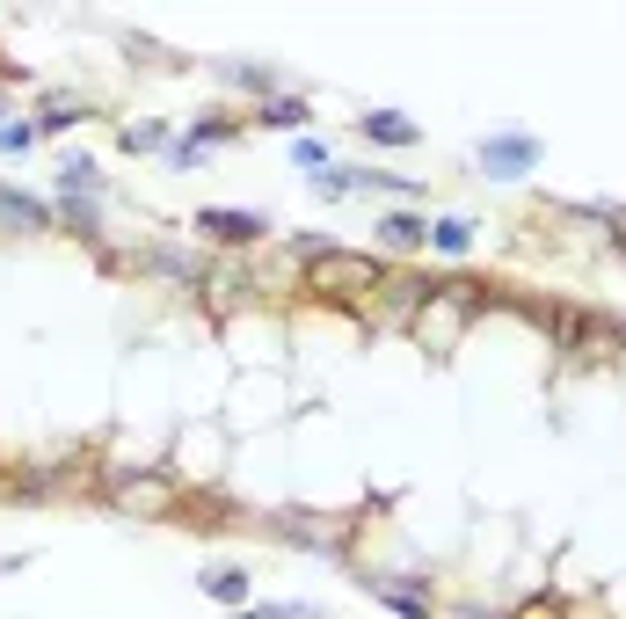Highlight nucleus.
Returning <instances> with one entry per match:
<instances>
[{"label":"nucleus","instance_id":"1","mask_svg":"<svg viewBox=\"0 0 626 619\" xmlns=\"http://www.w3.org/2000/svg\"><path fill=\"white\" fill-rule=\"evenodd\" d=\"M379 262H364V256H314V292H379Z\"/></svg>","mask_w":626,"mask_h":619},{"label":"nucleus","instance_id":"2","mask_svg":"<svg viewBox=\"0 0 626 619\" xmlns=\"http://www.w3.org/2000/svg\"><path fill=\"white\" fill-rule=\"evenodd\" d=\"M197 234L226 240V248H248V240L270 234V220H255V212H197Z\"/></svg>","mask_w":626,"mask_h":619},{"label":"nucleus","instance_id":"3","mask_svg":"<svg viewBox=\"0 0 626 619\" xmlns=\"http://www.w3.org/2000/svg\"><path fill=\"white\" fill-rule=\"evenodd\" d=\"M532 154H539V146H532L525 132H517V139H488V146H481V168L510 182V176H525V168H532Z\"/></svg>","mask_w":626,"mask_h":619},{"label":"nucleus","instance_id":"4","mask_svg":"<svg viewBox=\"0 0 626 619\" xmlns=\"http://www.w3.org/2000/svg\"><path fill=\"white\" fill-rule=\"evenodd\" d=\"M357 132H364V139H386V146H416V139H423V132H416L401 110H364Z\"/></svg>","mask_w":626,"mask_h":619},{"label":"nucleus","instance_id":"5","mask_svg":"<svg viewBox=\"0 0 626 619\" xmlns=\"http://www.w3.org/2000/svg\"><path fill=\"white\" fill-rule=\"evenodd\" d=\"M379 240L386 248H430V220H416V212H386Z\"/></svg>","mask_w":626,"mask_h":619},{"label":"nucleus","instance_id":"6","mask_svg":"<svg viewBox=\"0 0 626 619\" xmlns=\"http://www.w3.org/2000/svg\"><path fill=\"white\" fill-rule=\"evenodd\" d=\"M430 248L437 256H466L474 248V220H430Z\"/></svg>","mask_w":626,"mask_h":619},{"label":"nucleus","instance_id":"7","mask_svg":"<svg viewBox=\"0 0 626 619\" xmlns=\"http://www.w3.org/2000/svg\"><path fill=\"white\" fill-rule=\"evenodd\" d=\"M255 117H263L270 132H299V124H306V102H299V95H277V102H263Z\"/></svg>","mask_w":626,"mask_h":619},{"label":"nucleus","instance_id":"8","mask_svg":"<svg viewBox=\"0 0 626 619\" xmlns=\"http://www.w3.org/2000/svg\"><path fill=\"white\" fill-rule=\"evenodd\" d=\"M204 590H212L219 605H248V576H241V569H212V576H204Z\"/></svg>","mask_w":626,"mask_h":619},{"label":"nucleus","instance_id":"9","mask_svg":"<svg viewBox=\"0 0 626 619\" xmlns=\"http://www.w3.org/2000/svg\"><path fill=\"white\" fill-rule=\"evenodd\" d=\"M59 190H66V198H95V190H102V182H95V160H66V168H59Z\"/></svg>","mask_w":626,"mask_h":619},{"label":"nucleus","instance_id":"10","mask_svg":"<svg viewBox=\"0 0 626 619\" xmlns=\"http://www.w3.org/2000/svg\"><path fill=\"white\" fill-rule=\"evenodd\" d=\"M0 220H22V226H52V212H44V204H30V198H8V190H0Z\"/></svg>","mask_w":626,"mask_h":619},{"label":"nucleus","instance_id":"11","mask_svg":"<svg viewBox=\"0 0 626 619\" xmlns=\"http://www.w3.org/2000/svg\"><path fill=\"white\" fill-rule=\"evenodd\" d=\"M124 146H132V154H153V146H168V132L161 124H124Z\"/></svg>","mask_w":626,"mask_h":619},{"label":"nucleus","instance_id":"12","mask_svg":"<svg viewBox=\"0 0 626 619\" xmlns=\"http://www.w3.org/2000/svg\"><path fill=\"white\" fill-rule=\"evenodd\" d=\"M30 139H37V124H0V154H22Z\"/></svg>","mask_w":626,"mask_h":619},{"label":"nucleus","instance_id":"13","mask_svg":"<svg viewBox=\"0 0 626 619\" xmlns=\"http://www.w3.org/2000/svg\"><path fill=\"white\" fill-rule=\"evenodd\" d=\"M88 110H73V102H52V110H44V132H66V124H81Z\"/></svg>","mask_w":626,"mask_h":619},{"label":"nucleus","instance_id":"14","mask_svg":"<svg viewBox=\"0 0 626 619\" xmlns=\"http://www.w3.org/2000/svg\"><path fill=\"white\" fill-rule=\"evenodd\" d=\"M292 154H299V168H328V146H321V139H299Z\"/></svg>","mask_w":626,"mask_h":619},{"label":"nucleus","instance_id":"15","mask_svg":"<svg viewBox=\"0 0 626 619\" xmlns=\"http://www.w3.org/2000/svg\"><path fill=\"white\" fill-rule=\"evenodd\" d=\"M248 619H314L306 605H263V612H248Z\"/></svg>","mask_w":626,"mask_h":619}]
</instances>
